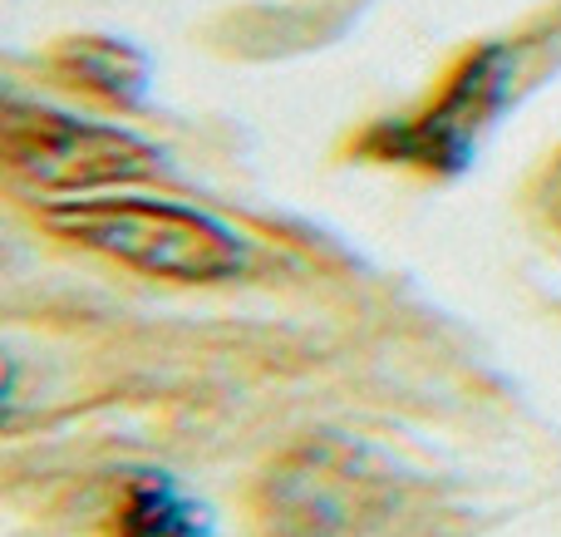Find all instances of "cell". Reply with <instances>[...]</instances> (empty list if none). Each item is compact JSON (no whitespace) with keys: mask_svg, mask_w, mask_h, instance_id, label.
<instances>
[{"mask_svg":"<svg viewBox=\"0 0 561 537\" xmlns=\"http://www.w3.org/2000/svg\"><path fill=\"white\" fill-rule=\"evenodd\" d=\"M0 158L20 187L39 193H94L163 173V153L144 138L20 99H10L0 114Z\"/></svg>","mask_w":561,"mask_h":537,"instance_id":"2","label":"cell"},{"mask_svg":"<svg viewBox=\"0 0 561 537\" xmlns=\"http://www.w3.org/2000/svg\"><path fill=\"white\" fill-rule=\"evenodd\" d=\"M49 69L59 84L99 99L114 108H134L148 94V65L138 49L118 45L108 35H69L49 49Z\"/></svg>","mask_w":561,"mask_h":537,"instance_id":"5","label":"cell"},{"mask_svg":"<svg viewBox=\"0 0 561 537\" xmlns=\"http://www.w3.org/2000/svg\"><path fill=\"white\" fill-rule=\"evenodd\" d=\"M108 537H203V518L168 479L138 473L118 493Z\"/></svg>","mask_w":561,"mask_h":537,"instance_id":"6","label":"cell"},{"mask_svg":"<svg viewBox=\"0 0 561 537\" xmlns=\"http://www.w3.org/2000/svg\"><path fill=\"white\" fill-rule=\"evenodd\" d=\"M513 79V55L503 45H483L448 75V84L438 89L434 104H424L409 118H389L375 124L359 138V153L385 158V163H414L428 173H458L473 158L478 134L488 128V118L497 114Z\"/></svg>","mask_w":561,"mask_h":537,"instance_id":"3","label":"cell"},{"mask_svg":"<svg viewBox=\"0 0 561 537\" xmlns=\"http://www.w3.org/2000/svg\"><path fill=\"white\" fill-rule=\"evenodd\" d=\"M379 509H389V499H379L375 483L306 449L272 473L262 523L266 537H369Z\"/></svg>","mask_w":561,"mask_h":537,"instance_id":"4","label":"cell"},{"mask_svg":"<svg viewBox=\"0 0 561 537\" xmlns=\"http://www.w3.org/2000/svg\"><path fill=\"white\" fill-rule=\"evenodd\" d=\"M39 217L65 242L158 282L213 286L247 272V247L232 227L168 197H65Z\"/></svg>","mask_w":561,"mask_h":537,"instance_id":"1","label":"cell"}]
</instances>
